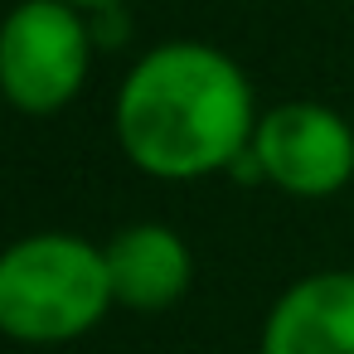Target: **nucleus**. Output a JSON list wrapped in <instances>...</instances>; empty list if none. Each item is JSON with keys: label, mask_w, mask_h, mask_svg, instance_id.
Instances as JSON below:
<instances>
[{"label": "nucleus", "mask_w": 354, "mask_h": 354, "mask_svg": "<svg viewBox=\"0 0 354 354\" xmlns=\"http://www.w3.org/2000/svg\"><path fill=\"white\" fill-rule=\"evenodd\" d=\"M112 277L102 243L39 228L0 248V335L59 349L93 335L112 315Z\"/></svg>", "instance_id": "f03ea898"}, {"label": "nucleus", "mask_w": 354, "mask_h": 354, "mask_svg": "<svg viewBox=\"0 0 354 354\" xmlns=\"http://www.w3.org/2000/svg\"><path fill=\"white\" fill-rule=\"evenodd\" d=\"M64 6H73L83 15H102V10H127V0H64Z\"/></svg>", "instance_id": "0eeeda50"}, {"label": "nucleus", "mask_w": 354, "mask_h": 354, "mask_svg": "<svg viewBox=\"0 0 354 354\" xmlns=\"http://www.w3.org/2000/svg\"><path fill=\"white\" fill-rule=\"evenodd\" d=\"M257 354H354V267L296 277L267 306Z\"/></svg>", "instance_id": "39448f33"}, {"label": "nucleus", "mask_w": 354, "mask_h": 354, "mask_svg": "<svg viewBox=\"0 0 354 354\" xmlns=\"http://www.w3.org/2000/svg\"><path fill=\"white\" fill-rule=\"evenodd\" d=\"M93 20L64 0H15L0 15V97L20 117H59L93 73Z\"/></svg>", "instance_id": "7ed1b4c3"}, {"label": "nucleus", "mask_w": 354, "mask_h": 354, "mask_svg": "<svg viewBox=\"0 0 354 354\" xmlns=\"http://www.w3.org/2000/svg\"><path fill=\"white\" fill-rule=\"evenodd\" d=\"M107 277H112V301L136 315H160L180 306L194 286V252L180 228L160 218H141L117 228L102 243Z\"/></svg>", "instance_id": "423d86ee"}, {"label": "nucleus", "mask_w": 354, "mask_h": 354, "mask_svg": "<svg viewBox=\"0 0 354 354\" xmlns=\"http://www.w3.org/2000/svg\"><path fill=\"white\" fill-rule=\"evenodd\" d=\"M257 93L238 59L204 39L151 44L117 83L112 136L160 185L233 175L257 131Z\"/></svg>", "instance_id": "f257e3e1"}, {"label": "nucleus", "mask_w": 354, "mask_h": 354, "mask_svg": "<svg viewBox=\"0 0 354 354\" xmlns=\"http://www.w3.org/2000/svg\"><path fill=\"white\" fill-rule=\"evenodd\" d=\"M262 185H272L286 199H335L354 185V127L344 112L291 97L257 117L248 156L233 165Z\"/></svg>", "instance_id": "20e7f679"}]
</instances>
